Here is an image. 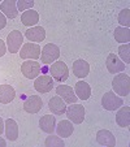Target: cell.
<instances>
[{
  "instance_id": "obj_1",
  "label": "cell",
  "mask_w": 130,
  "mask_h": 147,
  "mask_svg": "<svg viewBox=\"0 0 130 147\" xmlns=\"http://www.w3.org/2000/svg\"><path fill=\"white\" fill-rule=\"evenodd\" d=\"M112 86H113L115 94L120 95V96H126L130 92V78L127 74H117L115 76L113 81H112Z\"/></svg>"
},
{
  "instance_id": "obj_2",
  "label": "cell",
  "mask_w": 130,
  "mask_h": 147,
  "mask_svg": "<svg viewBox=\"0 0 130 147\" xmlns=\"http://www.w3.org/2000/svg\"><path fill=\"white\" fill-rule=\"evenodd\" d=\"M50 74L57 82H64L69 77V69L64 61H56L52 63L50 67Z\"/></svg>"
},
{
  "instance_id": "obj_3",
  "label": "cell",
  "mask_w": 130,
  "mask_h": 147,
  "mask_svg": "<svg viewBox=\"0 0 130 147\" xmlns=\"http://www.w3.org/2000/svg\"><path fill=\"white\" fill-rule=\"evenodd\" d=\"M102 106L107 111H116L124 106V100L117 96V94H115L113 91H108L102 98Z\"/></svg>"
},
{
  "instance_id": "obj_4",
  "label": "cell",
  "mask_w": 130,
  "mask_h": 147,
  "mask_svg": "<svg viewBox=\"0 0 130 147\" xmlns=\"http://www.w3.org/2000/svg\"><path fill=\"white\" fill-rule=\"evenodd\" d=\"M40 59H42V64L50 65L52 64L55 60H57L59 56H60V50L56 45H52V43H48L43 47V50L40 51Z\"/></svg>"
},
{
  "instance_id": "obj_5",
  "label": "cell",
  "mask_w": 130,
  "mask_h": 147,
  "mask_svg": "<svg viewBox=\"0 0 130 147\" xmlns=\"http://www.w3.org/2000/svg\"><path fill=\"white\" fill-rule=\"evenodd\" d=\"M24 43V35L20 30H13L7 36V45L11 53H17L21 48V45Z\"/></svg>"
},
{
  "instance_id": "obj_6",
  "label": "cell",
  "mask_w": 130,
  "mask_h": 147,
  "mask_svg": "<svg viewBox=\"0 0 130 147\" xmlns=\"http://www.w3.org/2000/svg\"><path fill=\"white\" fill-rule=\"evenodd\" d=\"M21 72L29 80H34L40 74V64L35 60H28L21 64Z\"/></svg>"
},
{
  "instance_id": "obj_7",
  "label": "cell",
  "mask_w": 130,
  "mask_h": 147,
  "mask_svg": "<svg viewBox=\"0 0 130 147\" xmlns=\"http://www.w3.org/2000/svg\"><path fill=\"white\" fill-rule=\"evenodd\" d=\"M65 113H67L69 121H73L74 124H81L85 120V107L73 103L72 106H69L67 108Z\"/></svg>"
},
{
  "instance_id": "obj_8",
  "label": "cell",
  "mask_w": 130,
  "mask_h": 147,
  "mask_svg": "<svg viewBox=\"0 0 130 147\" xmlns=\"http://www.w3.org/2000/svg\"><path fill=\"white\" fill-rule=\"evenodd\" d=\"M20 56H21V59H25V60L26 59L36 60V59L40 57V47L36 43H25L21 47Z\"/></svg>"
},
{
  "instance_id": "obj_9",
  "label": "cell",
  "mask_w": 130,
  "mask_h": 147,
  "mask_svg": "<svg viewBox=\"0 0 130 147\" xmlns=\"http://www.w3.org/2000/svg\"><path fill=\"white\" fill-rule=\"evenodd\" d=\"M105 65H107V69L109 73L112 74H116V73H121L125 70V64L124 61L120 60V57L116 53H109L105 61Z\"/></svg>"
},
{
  "instance_id": "obj_10",
  "label": "cell",
  "mask_w": 130,
  "mask_h": 147,
  "mask_svg": "<svg viewBox=\"0 0 130 147\" xmlns=\"http://www.w3.org/2000/svg\"><path fill=\"white\" fill-rule=\"evenodd\" d=\"M43 107V100L39 95H30L24 102V109L28 113H36Z\"/></svg>"
},
{
  "instance_id": "obj_11",
  "label": "cell",
  "mask_w": 130,
  "mask_h": 147,
  "mask_svg": "<svg viewBox=\"0 0 130 147\" xmlns=\"http://www.w3.org/2000/svg\"><path fill=\"white\" fill-rule=\"evenodd\" d=\"M34 87L38 92L40 94H46V92H50L53 87V81L51 76H40V77H36L34 81Z\"/></svg>"
},
{
  "instance_id": "obj_12",
  "label": "cell",
  "mask_w": 130,
  "mask_h": 147,
  "mask_svg": "<svg viewBox=\"0 0 130 147\" xmlns=\"http://www.w3.org/2000/svg\"><path fill=\"white\" fill-rule=\"evenodd\" d=\"M56 94L61 98L65 103H69V104H73V103L77 102V95H75L73 87L68 86V85H59L56 87Z\"/></svg>"
},
{
  "instance_id": "obj_13",
  "label": "cell",
  "mask_w": 130,
  "mask_h": 147,
  "mask_svg": "<svg viewBox=\"0 0 130 147\" xmlns=\"http://www.w3.org/2000/svg\"><path fill=\"white\" fill-rule=\"evenodd\" d=\"M25 36L30 42L39 43V42L44 40V38H46V30L42 28V26H33V28L28 29V30L25 31Z\"/></svg>"
},
{
  "instance_id": "obj_14",
  "label": "cell",
  "mask_w": 130,
  "mask_h": 147,
  "mask_svg": "<svg viewBox=\"0 0 130 147\" xmlns=\"http://www.w3.org/2000/svg\"><path fill=\"white\" fill-rule=\"evenodd\" d=\"M96 142L102 146H108V147H115L116 146V138L109 130H99L96 133Z\"/></svg>"
},
{
  "instance_id": "obj_15",
  "label": "cell",
  "mask_w": 130,
  "mask_h": 147,
  "mask_svg": "<svg viewBox=\"0 0 130 147\" xmlns=\"http://www.w3.org/2000/svg\"><path fill=\"white\" fill-rule=\"evenodd\" d=\"M39 128L44 133L52 134L56 129V119L52 115H44L42 116V119L39 120Z\"/></svg>"
},
{
  "instance_id": "obj_16",
  "label": "cell",
  "mask_w": 130,
  "mask_h": 147,
  "mask_svg": "<svg viewBox=\"0 0 130 147\" xmlns=\"http://www.w3.org/2000/svg\"><path fill=\"white\" fill-rule=\"evenodd\" d=\"M48 107H50L51 112H52L53 115H57V116L65 113V111H67L65 102H64L59 95L57 96H53L52 99H50V102H48Z\"/></svg>"
},
{
  "instance_id": "obj_17",
  "label": "cell",
  "mask_w": 130,
  "mask_h": 147,
  "mask_svg": "<svg viewBox=\"0 0 130 147\" xmlns=\"http://www.w3.org/2000/svg\"><path fill=\"white\" fill-rule=\"evenodd\" d=\"M90 72V65L87 61L78 59L73 63V73L77 76L78 78H85L86 76H89Z\"/></svg>"
},
{
  "instance_id": "obj_18",
  "label": "cell",
  "mask_w": 130,
  "mask_h": 147,
  "mask_svg": "<svg viewBox=\"0 0 130 147\" xmlns=\"http://www.w3.org/2000/svg\"><path fill=\"white\" fill-rule=\"evenodd\" d=\"M0 9L4 12L8 18H16L18 11H17V1L16 0H4L3 3L0 4Z\"/></svg>"
},
{
  "instance_id": "obj_19",
  "label": "cell",
  "mask_w": 130,
  "mask_h": 147,
  "mask_svg": "<svg viewBox=\"0 0 130 147\" xmlns=\"http://www.w3.org/2000/svg\"><path fill=\"white\" fill-rule=\"evenodd\" d=\"M74 92L77 95V98L82 100H87L91 95V87L87 82H83V81H78L74 86Z\"/></svg>"
},
{
  "instance_id": "obj_20",
  "label": "cell",
  "mask_w": 130,
  "mask_h": 147,
  "mask_svg": "<svg viewBox=\"0 0 130 147\" xmlns=\"http://www.w3.org/2000/svg\"><path fill=\"white\" fill-rule=\"evenodd\" d=\"M16 96V91L11 85H0V103L8 104Z\"/></svg>"
},
{
  "instance_id": "obj_21",
  "label": "cell",
  "mask_w": 130,
  "mask_h": 147,
  "mask_svg": "<svg viewBox=\"0 0 130 147\" xmlns=\"http://www.w3.org/2000/svg\"><path fill=\"white\" fill-rule=\"evenodd\" d=\"M5 126V136L11 142H14L18 138V125L13 119H8L4 124Z\"/></svg>"
},
{
  "instance_id": "obj_22",
  "label": "cell",
  "mask_w": 130,
  "mask_h": 147,
  "mask_svg": "<svg viewBox=\"0 0 130 147\" xmlns=\"http://www.w3.org/2000/svg\"><path fill=\"white\" fill-rule=\"evenodd\" d=\"M73 130H74V126H73V124L69 120H63L56 126V131H57L59 137H63V138L70 137L73 134Z\"/></svg>"
},
{
  "instance_id": "obj_23",
  "label": "cell",
  "mask_w": 130,
  "mask_h": 147,
  "mask_svg": "<svg viewBox=\"0 0 130 147\" xmlns=\"http://www.w3.org/2000/svg\"><path fill=\"white\" fill-rule=\"evenodd\" d=\"M116 122L121 128H127L130 124V107H121L116 115Z\"/></svg>"
},
{
  "instance_id": "obj_24",
  "label": "cell",
  "mask_w": 130,
  "mask_h": 147,
  "mask_svg": "<svg viewBox=\"0 0 130 147\" xmlns=\"http://www.w3.org/2000/svg\"><path fill=\"white\" fill-rule=\"evenodd\" d=\"M21 21L25 26H34L36 22H39V14L34 9H29L25 11L21 16Z\"/></svg>"
},
{
  "instance_id": "obj_25",
  "label": "cell",
  "mask_w": 130,
  "mask_h": 147,
  "mask_svg": "<svg viewBox=\"0 0 130 147\" xmlns=\"http://www.w3.org/2000/svg\"><path fill=\"white\" fill-rule=\"evenodd\" d=\"M113 36L119 43H125L126 45L127 42L130 40V30L129 28H116L115 29V33H113Z\"/></svg>"
},
{
  "instance_id": "obj_26",
  "label": "cell",
  "mask_w": 130,
  "mask_h": 147,
  "mask_svg": "<svg viewBox=\"0 0 130 147\" xmlns=\"http://www.w3.org/2000/svg\"><path fill=\"white\" fill-rule=\"evenodd\" d=\"M44 144H46V147H64L65 146L64 142H63V139H61L60 137L53 136V134H51L50 137L46 138Z\"/></svg>"
},
{
  "instance_id": "obj_27",
  "label": "cell",
  "mask_w": 130,
  "mask_h": 147,
  "mask_svg": "<svg viewBox=\"0 0 130 147\" xmlns=\"http://www.w3.org/2000/svg\"><path fill=\"white\" fill-rule=\"evenodd\" d=\"M119 55L122 59L124 64H129L130 63V46L127 45H121L119 47Z\"/></svg>"
},
{
  "instance_id": "obj_28",
  "label": "cell",
  "mask_w": 130,
  "mask_h": 147,
  "mask_svg": "<svg viewBox=\"0 0 130 147\" xmlns=\"http://www.w3.org/2000/svg\"><path fill=\"white\" fill-rule=\"evenodd\" d=\"M119 22L122 25V28H129L130 25V11L129 9H122L119 14Z\"/></svg>"
},
{
  "instance_id": "obj_29",
  "label": "cell",
  "mask_w": 130,
  "mask_h": 147,
  "mask_svg": "<svg viewBox=\"0 0 130 147\" xmlns=\"http://www.w3.org/2000/svg\"><path fill=\"white\" fill-rule=\"evenodd\" d=\"M34 5V1L33 0H18L17 1V11L20 12H25L31 9Z\"/></svg>"
},
{
  "instance_id": "obj_30",
  "label": "cell",
  "mask_w": 130,
  "mask_h": 147,
  "mask_svg": "<svg viewBox=\"0 0 130 147\" xmlns=\"http://www.w3.org/2000/svg\"><path fill=\"white\" fill-rule=\"evenodd\" d=\"M7 52V47H5V43H4L1 39H0V57L1 56H4Z\"/></svg>"
},
{
  "instance_id": "obj_31",
  "label": "cell",
  "mask_w": 130,
  "mask_h": 147,
  "mask_svg": "<svg viewBox=\"0 0 130 147\" xmlns=\"http://www.w3.org/2000/svg\"><path fill=\"white\" fill-rule=\"evenodd\" d=\"M5 25H7V18H5V16L0 12V29H4Z\"/></svg>"
},
{
  "instance_id": "obj_32",
  "label": "cell",
  "mask_w": 130,
  "mask_h": 147,
  "mask_svg": "<svg viewBox=\"0 0 130 147\" xmlns=\"http://www.w3.org/2000/svg\"><path fill=\"white\" fill-rule=\"evenodd\" d=\"M3 131H4V121H3V119L0 117V136H1Z\"/></svg>"
},
{
  "instance_id": "obj_33",
  "label": "cell",
  "mask_w": 130,
  "mask_h": 147,
  "mask_svg": "<svg viewBox=\"0 0 130 147\" xmlns=\"http://www.w3.org/2000/svg\"><path fill=\"white\" fill-rule=\"evenodd\" d=\"M5 146H7V142L4 141L1 137H0V147H5Z\"/></svg>"
}]
</instances>
